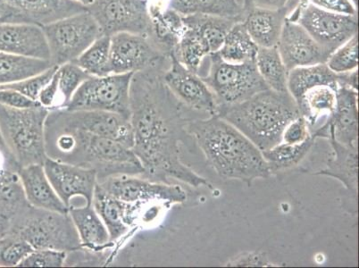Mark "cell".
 I'll return each mask as SVG.
<instances>
[{
  "mask_svg": "<svg viewBox=\"0 0 359 268\" xmlns=\"http://www.w3.org/2000/svg\"><path fill=\"white\" fill-rule=\"evenodd\" d=\"M0 51L50 61L44 32L41 26L34 24L0 22Z\"/></svg>",
  "mask_w": 359,
  "mask_h": 268,
  "instance_id": "d6986e66",
  "label": "cell"
},
{
  "mask_svg": "<svg viewBox=\"0 0 359 268\" xmlns=\"http://www.w3.org/2000/svg\"><path fill=\"white\" fill-rule=\"evenodd\" d=\"M182 22L197 32L210 53L214 54L220 51L228 32L239 21L217 15L196 14L182 16Z\"/></svg>",
  "mask_w": 359,
  "mask_h": 268,
  "instance_id": "f1b7e54d",
  "label": "cell"
},
{
  "mask_svg": "<svg viewBox=\"0 0 359 268\" xmlns=\"http://www.w3.org/2000/svg\"><path fill=\"white\" fill-rule=\"evenodd\" d=\"M93 207L109 231L110 241L118 240L129 231L133 215V206L120 201L97 184Z\"/></svg>",
  "mask_w": 359,
  "mask_h": 268,
  "instance_id": "cb8c5ba5",
  "label": "cell"
},
{
  "mask_svg": "<svg viewBox=\"0 0 359 268\" xmlns=\"http://www.w3.org/2000/svg\"><path fill=\"white\" fill-rule=\"evenodd\" d=\"M44 171L58 197L68 208L72 199L81 197L85 204H93L97 184L95 170L81 168L48 158L43 164Z\"/></svg>",
  "mask_w": 359,
  "mask_h": 268,
  "instance_id": "e0dca14e",
  "label": "cell"
},
{
  "mask_svg": "<svg viewBox=\"0 0 359 268\" xmlns=\"http://www.w3.org/2000/svg\"><path fill=\"white\" fill-rule=\"evenodd\" d=\"M97 184L120 201L130 204L160 202L171 207L187 201V194L181 186L151 181L140 175L112 176Z\"/></svg>",
  "mask_w": 359,
  "mask_h": 268,
  "instance_id": "4fadbf2b",
  "label": "cell"
},
{
  "mask_svg": "<svg viewBox=\"0 0 359 268\" xmlns=\"http://www.w3.org/2000/svg\"><path fill=\"white\" fill-rule=\"evenodd\" d=\"M53 65L50 60L22 57L0 51V86L27 79Z\"/></svg>",
  "mask_w": 359,
  "mask_h": 268,
  "instance_id": "1f68e13d",
  "label": "cell"
},
{
  "mask_svg": "<svg viewBox=\"0 0 359 268\" xmlns=\"http://www.w3.org/2000/svg\"><path fill=\"white\" fill-rule=\"evenodd\" d=\"M225 267H277L276 264L271 262L269 257L262 251H251L244 253L231 258L228 261Z\"/></svg>",
  "mask_w": 359,
  "mask_h": 268,
  "instance_id": "7bdbcfd3",
  "label": "cell"
},
{
  "mask_svg": "<svg viewBox=\"0 0 359 268\" xmlns=\"http://www.w3.org/2000/svg\"><path fill=\"white\" fill-rule=\"evenodd\" d=\"M172 54L180 63L196 74H200L204 58L211 55L210 48L198 32L187 26H184V32Z\"/></svg>",
  "mask_w": 359,
  "mask_h": 268,
  "instance_id": "e575fe53",
  "label": "cell"
},
{
  "mask_svg": "<svg viewBox=\"0 0 359 268\" xmlns=\"http://www.w3.org/2000/svg\"><path fill=\"white\" fill-rule=\"evenodd\" d=\"M208 57L211 61L210 72L202 80L213 93L218 107L243 102L261 91L269 90L255 61L228 63L217 52Z\"/></svg>",
  "mask_w": 359,
  "mask_h": 268,
  "instance_id": "52a82bcc",
  "label": "cell"
},
{
  "mask_svg": "<svg viewBox=\"0 0 359 268\" xmlns=\"http://www.w3.org/2000/svg\"><path fill=\"white\" fill-rule=\"evenodd\" d=\"M9 12L3 22H25L40 26L87 11L73 0H5Z\"/></svg>",
  "mask_w": 359,
  "mask_h": 268,
  "instance_id": "ac0fdd59",
  "label": "cell"
},
{
  "mask_svg": "<svg viewBox=\"0 0 359 268\" xmlns=\"http://www.w3.org/2000/svg\"><path fill=\"white\" fill-rule=\"evenodd\" d=\"M310 3L334 14L358 15V6L352 0H310Z\"/></svg>",
  "mask_w": 359,
  "mask_h": 268,
  "instance_id": "f6af8a7d",
  "label": "cell"
},
{
  "mask_svg": "<svg viewBox=\"0 0 359 268\" xmlns=\"http://www.w3.org/2000/svg\"><path fill=\"white\" fill-rule=\"evenodd\" d=\"M289 11V6L276 11L250 8L246 12L243 22L251 39L259 48H273L278 43Z\"/></svg>",
  "mask_w": 359,
  "mask_h": 268,
  "instance_id": "603a6c76",
  "label": "cell"
},
{
  "mask_svg": "<svg viewBox=\"0 0 359 268\" xmlns=\"http://www.w3.org/2000/svg\"><path fill=\"white\" fill-rule=\"evenodd\" d=\"M48 114L50 109L42 106L18 109L0 104V130L20 169L43 165L48 159L45 123Z\"/></svg>",
  "mask_w": 359,
  "mask_h": 268,
  "instance_id": "5b68a950",
  "label": "cell"
},
{
  "mask_svg": "<svg viewBox=\"0 0 359 268\" xmlns=\"http://www.w3.org/2000/svg\"><path fill=\"white\" fill-rule=\"evenodd\" d=\"M47 122L57 126L72 127L94 135L116 140L132 149L135 139L130 119L119 114L107 111L78 110L65 109L50 111Z\"/></svg>",
  "mask_w": 359,
  "mask_h": 268,
  "instance_id": "7c38bea8",
  "label": "cell"
},
{
  "mask_svg": "<svg viewBox=\"0 0 359 268\" xmlns=\"http://www.w3.org/2000/svg\"><path fill=\"white\" fill-rule=\"evenodd\" d=\"M34 250L22 238L11 234L3 235L0 237V267H18Z\"/></svg>",
  "mask_w": 359,
  "mask_h": 268,
  "instance_id": "74e56055",
  "label": "cell"
},
{
  "mask_svg": "<svg viewBox=\"0 0 359 268\" xmlns=\"http://www.w3.org/2000/svg\"><path fill=\"white\" fill-rule=\"evenodd\" d=\"M90 77V75L81 69L74 62H69L58 67V87L63 100L60 109L67 106L78 88Z\"/></svg>",
  "mask_w": 359,
  "mask_h": 268,
  "instance_id": "8d00e7d4",
  "label": "cell"
},
{
  "mask_svg": "<svg viewBox=\"0 0 359 268\" xmlns=\"http://www.w3.org/2000/svg\"><path fill=\"white\" fill-rule=\"evenodd\" d=\"M110 37L101 36L74 60V63L90 76H107L110 74Z\"/></svg>",
  "mask_w": 359,
  "mask_h": 268,
  "instance_id": "d590c367",
  "label": "cell"
},
{
  "mask_svg": "<svg viewBox=\"0 0 359 268\" xmlns=\"http://www.w3.org/2000/svg\"><path fill=\"white\" fill-rule=\"evenodd\" d=\"M73 1L80 3V4L88 8L90 4H93L94 0H73Z\"/></svg>",
  "mask_w": 359,
  "mask_h": 268,
  "instance_id": "f907efd6",
  "label": "cell"
},
{
  "mask_svg": "<svg viewBox=\"0 0 359 268\" xmlns=\"http://www.w3.org/2000/svg\"><path fill=\"white\" fill-rule=\"evenodd\" d=\"M316 140L318 139L312 133L309 138L302 143L289 145L282 142L273 148L262 152L264 159L269 165L271 175L299 166L308 156Z\"/></svg>",
  "mask_w": 359,
  "mask_h": 268,
  "instance_id": "4dcf8cb0",
  "label": "cell"
},
{
  "mask_svg": "<svg viewBox=\"0 0 359 268\" xmlns=\"http://www.w3.org/2000/svg\"><path fill=\"white\" fill-rule=\"evenodd\" d=\"M45 142L48 158L95 170L97 182L112 176L144 174L133 149L112 139L46 121Z\"/></svg>",
  "mask_w": 359,
  "mask_h": 268,
  "instance_id": "3957f363",
  "label": "cell"
},
{
  "mask_svg": "<svg viewBox=\"0 0 359 268\" xmlns=\"http://www.w3.org/2000/svg\"><path fill=\"white\" fill-rule=\"evenodd\" d=\"M6 234V229L4 227V225L1 223V221H0V237L3 236V235Z\"/></svg>",
  "mask_w": 359,
  "mask_h": 268,
  "instance_id": "816d5d0a",
  "label": "cell"
},
{
  "mask_svg": "<svg viewBox=\"0 0 359 268\" xmlns=\"http://www.w3.org/2000/svg\"><path fill=\"white\" fill-rule=\"evenodd\" d=\"M69 215L73 220L81 247L88 250L97 251L109 247L110 241L109 231L93 205L84 207L69 208Z\"/></svg>",
  "mask_w": 359,
  "mask_h": 268,
  "instance_id": "484cf974",
  "label": "cell"
},
{
  "mask_svg": "<svg viewBox=\"0 0 359 268\" xmlns=\"http://www.w3.org/2000/svg\"><path fill=\"white\" fill-rule=\"evenodd\" d=\"M290 0H244L245 15L249 9L254 8L272 9V11L286 8Z\"/></svg>",
  "mask_w": 359,
  "mask_h": 268,
  "instance_id": "c3c4849f",
  "label": "cell"
},
{
  "mask_svg": "<svg viewBox=\"0 0 359 268\" xmlns=\"http://www.w3.org/2000/svg\"><path fill=\"white\" fill-rule=\"evenodd\" d=\"M352 2H353L354 4L358 6V0H352Z\"/></svg>",
  "mask_w": 359,
  "mask_h": 268,
  "instance_id": "f5cc1de1",
  "label": "cell"
},
{
  "mask_svg": "<svg viewBox=\"0 0 359 268\" xmlns=\"http://www.w3.org/2000/svg\"><path fill=\"white\" fill-rule=\"evenodd\" d=\"M311 134L312 130L308 120L304 116H299L285 127L283 133L282 142L289 145H297L305 142Z\"/></svg>",
  "mask_w": 359,
  "mask_h": 268,
  "instance_id": "b9f144b4",
  "label": "cell"
},
{
  "mask_svg": "<svg viewBox=\"0 0 359 268\" xmlns=\"http://www.w3.org/2000/svg\"><path fill=\"white\" fill-rule=\"evenodd\" d=\"M67 253L55 250H34L19 264L20 267H60L67 260Z\"/></svg>",
  "mask_w": 359,
  "mask_h": 268,
  "instance_id": "60d3db41",
  "label": "cell"
},
{
  "mask_svg": "<svg viewBox=\"0 0 359 268\" xmlns=\"http://www.w3.org/2000/svg\"><path fill=\"white\" fill-rule=\"evenodd\" d=\"M8 234L22 238L34 250L65 253L83 250L69 213L47 210L31 204L15 219Z\"/></svg>",
  "mask_w": 359,
  "mask_h": 268,
  "instance_id": "8992f818",
  "label": "cell"
},
{
  "mask_svg": "<svg viewBox=\"0 0 359 268\" xmlns=\"http://www.w3.org/2000/svg\"><path fill=\"white\" fill-rule=\"evenodd\" d=\"M358 72L346 74H335L326 64L311 65V67H297L288 74V91L295 101L310 88L318 85H346L352 89H357Z\"/></svg>",
  "mask_w": 359,
  "mask_h": 268,
  "instance_id": "44dd1931",
  "label": "cell"
},
{
  "mask_svg": "<svg viewBox=\"0 0 359 268\" xmlns=\"http://www.w3.org/2000/svg\"><path fill=\"white\" fill-rule=\"evenodd\" d=\"M276 48L288 73L297 67L326 64L332 54L320 46L298 22L288 18Z\"/></svg>",
  "mask_w": 359,
  "mask_h": 268,
  "instance_id": "2e32d148",
  "label": "cell"
},
{
  "mask_svg": "<svg viewBox=\"0 0 359 268\" xmlns=\"http://www.w3.org/2000/svg\"><path fill=\"white\" fill-rule=\"evenodd\" d=\"M327 67L335 74H346L358 70V34L338 48L330 55Z\"/></svg>",
  "mask_w": 359,
  "mask_h": 268,
  "instance_id": "f35d334b",
  "label": "cell"
},
{
  "mask_svg": "<svg viewBox=\"0 0 359 268\" xmlns=\"http://www.w3.org/2000/svg\"><path fill=\"white\" fill-rule=\"evenodd\" d=\"M47 39L50 62L60 65L74 62L103 36L89 12L68 16L41 26Z\"/></svg>",
  "mask_w": 359,
  "mask_h": 268,
  "instance_id": "ba28073f",
  "label": "cell"
},
{
  "mask_svg": "<svg viewBox=\"0 0 359 268\" xmlns=\"http://www.w3.org/2000/svg\"><path fill=\"white\" fill-rule=\"evenodd\" d=\"M0 104L18 109H31V107L41 106L39 101L29 99L28 97L18 91L2 87H0Z\"/></svg>",
  "mask_w": 359,
  "mask_h": 268,
  "instance_id": "ee69618b",
  "label": "cell"
},
{
  "mask_svg": "<svg viewBox=\"0 0 359 268\" xmlns=\"http://www.w3.org/2000/svg\"><path fill=\"white\" fill-rule=\"evenodd\" d=\"M110 41V74H135L171 63V55L149 36L120 32Z\"/></svg>",
  "mask_w": 359,
  "mask_h": 268,
  "instance_id": "30bf717a",
  "label": "cell"
},
{
  "mask_svg": "<svg viewBox=\"0 0 359 268\" xmlns=\"http://www.w3.org/2000/svg\"><path fill=\"white\" fill-rule=\"evenodd\" d=\"M330 140L334 156L329 159L326 168L316 173V175H326L337 179L344 187L357 195L358 187V145H345L329 133Z\"/></svg>",
  "mask_w": 359,
  "mask_h": 268,
  "instance_id": "d4e9b609",
  "label": "cell"
},
{
  "mask_svg": "<svg viewBox=\"0 0 359 268\" xmlns=\"http://www.w3.org/2000/svg\"><path fill=\"white\" fill-rule=\"evenodd\" d=\"M186 129L203 152L208 166L221 178L240 180L250 187L255 180L270 177L262 152L217 114L189 120Z\"/></svg>",
  "mask_w": 359,
  "mask_h": 268,
  "instance_id": "7a4b0ae2",
  "label": "cell"
},
{
  "mask_svg": "<svg viewBox=\"0 0 359 268\" xmlns=\"http://www.w3.org/2000/svg\"><path fill=\"white\" fill-rule=\"evenodd\" d=\"M9 12V6L5 0H0V22H4Z\"/></svg>",
  "mask_w": 359,
  "mask_h": 268,
  "instance_id": "681fc988",
  "label": "cell"
},
{
  "mask_svg": "<svg viewBox=\"0 0 359 268\" xmlns=\"http://www.w3.org/2000/svg\"><path fill=\"white\" fill-rule=\"evenodd\" d=\"M163 81L182 106L210 116L217 114V101L210 88L198 74L191 73L180 63L172 53Z\"/></svg>",
  "mask_w": 359,
  "mask_h": 268,
  "instance_id": "9a60e30c",
  "label": "cell"
},
{
  "mask_svg": "<svg viewBox=\"0 0 359 268\" xmlns=\"http://www.w3.org/2000/svg\"><path fill=\"white\" fill-rule=\"evenodd\" d=\"M358 91L341 85L338 90L334 112L325 123L328 126V134H334L336 140L342 145H358Z\"/></svg>",
  "mask_w": 359,
  "mask_h": 268,
  "instance_id": "ffe728a7",
  "label": "cell"
},
{
  "mask_svg": "<svg viewBox=\"0 0 359 268\" xmlns=\"http://www.w3.org/2000/svg\"><path fill=\"white\" fill-rule=\"evenodd\" d=\"M0 170H11L15 172H18L20 170V166L16 163L11 150L6 145L1 130H0Z\"/></svg>",
  "mask_w": 359,
  "mask_h": 268,
  "instance_id": "7dc6e473",
  "label": "cell"
},
{
  "mask_svg": "<svg viewBox=\"0 0 359 268\" xmlns=\"http://www.w3.org/2000/svg\"><path fill=\"white\" fill-rule=\"evenodd\" d=\"M259 46L255 43L243 22H236L228 32L217 54L228 63L241 64L255 61Z\"/></svg>",
  "mask_w": 359,
  "mask_h": 268,
  "instance_id": "d6a6232c",
  "label": "cell"
},
{
  "mask_svg": "<svg viewBox=\"0 0 359 268\" xmlns=\"http://www.w3.org/2000/svg\"><path fill=\"white\" fill-rule=\"evenodd\" d=\"M255 63L261 78L269 90L277 93H289V73L276 47H259Z\"/></svg>",
  "mask_w": 359,
  "mask_h": 268,
  "instance_id": "836d02e7",
  "label": "cell"
},
{
  "mask_svg": "<svg viewBox=\"0 0 359 268\" xmlns=\"http://www.w3.org/2000/svg\"><path fill=\"white\" fill-rule=\"evenodd\" d=\"M300 6L297 22L320 46L331 53L358 34V15L334 14L310 2L306 5L302 3Z\"/></svg>",
  "mask_w": 359,
  "mask_h": 268,
  "instance_id": "5bb4252c",
  "label": "cell"
},
{
  "mask_svg": "<svg viewBox=\"0 0 359 268\" xmlns=\"http://www.w3.org/2000/svg\"><path fill=\"white\" fill-rule=\"evenodd\" d=\"M133 73L90 76L81 83L63 109L107 111L130 119V87Z\"/></svg>",
  "mask_w": 359,
  "mask_h": 268,
  "instance_id": "9c48e42d",
  "label": "cell"
},
{
  "mask_svg": "<svg viewBox=\"0 0 359 268\" xmlns=\"http://www.w3.org/2000/svg\"><path fill=\"white\" fill-rule=\"evenodd\" d=\"M60 93V87H58V69L55 74L50 83H48L41 91L39 96V102L42 107L50 109L57 100V95Z\"/></svg>",
  "mask_w": 359,
  "mask_h": 268,
  "instance_id": "bcb514c9",
  "label": "cell"
},
{
  "mask_svg": "<svg viewBox=\"0 0 359 268\" xmlns=\"http://www.w3.org/2000/svg\"><path fill=\"white\" fill-rule=\"evenodd\" d=\"M58 67H60L58 65H53V67L48 68L41 74L34 75V76L0 87L18 91L19 93L25 95L29 99L38 101L41 91L43 90L46 85L50 83L55 74L57 73Z\"/></svg>",
  "mask_w": 359,
  "mask_h": 268,
  "instance_id": "ab89813d",
  "label": "cell"
},
{
  "mask_svg": "<svg viewBox=\"0 0 359 268\" xmlns=\"http://www.w3.org/2000/svg\"><path fill=\"white\" fill-rule=\"evenodd\" d=\"M168 67L149 68L133 74L130 87V122L135 143L133 152L142 163V177L172 184L178 180L191 187L213 189L182 163L181 143L190 134L184 107L163 81Z\"/></svg>",
  "mask_w": 359,
  "mask_h": 268,
  "instance_id": "6da1fadb",
  "label": "cell"
},
{
  "mask_svg": "<svg viewBox=\"0 0 359 268\" xmlns=\"http://www.w3.org/2000/svg\"><path fill=\"white\" fill-rule=\"evenodd\" d=\"M217 114L236 127L261 152L282 142L285 127L300 116L292 95L272 90L233 106L218 107Z\"/></svg>",
  "mask_w": 359,
  "mask_h": 268,
  "instance_id": "277c9868",
  "label": "cell"
},
{
  "mask_svg": "<svg viewBox=\"0 0 359 268\" xmlns=\"http://www.w3.org/2000/svg\"><path fill=\"white\" fill-rule=\"evenodd\" d=\"M28 205L18 172L0 170V221L6 234Z\"/></svg>",
  "mask_w": 359,
  "mask_h": 268,
  "instance_id": "4316f807",
  "label": "cell"
},
{
  "mask_svg": "<svg viewBox=\"0 0 359 268\" xmlns=\"http://www.w3.org/2000/svg\"><path fill=\"white\" fill-rule=\"evenodd\" d=\"M306 1V0H300V2L302 3H305Z\"/></svg>",
  "mask_w": 359,
  "mask_h": 268,
  "instance_id": "db71d44e",
  "label": "cell"
},
{
  "mask_svg": "<svg viewBox=\"0 0 359 268\" xmlns=\"http://www.w3.org/2000/svg\"><path fill=\"white\" fill-rule=\"evenodd\" d=\"M104 36L120 32L152 36V19L147 0H94L87 8Z\"/></svg>",
  "mask_w": 359,
  "mask_h": 268,
  "instance_id": "8fae6325",
  "label": "cell"
},
{
  "mask_svg": "<svg viewBox=\"0 0 359 268\" xmlns=\"http://www.w3.org/2000/svg\"><path fill=\"white\" fill-rule=\"evenodd\" d=\"M170 9L182 16L211 15L239 22L245 18L243 5L237 0H170Z\"/></svg>",
  "mask_w": 359,
  "mask_h": 268,
  "instance_id": "f546056e",
  "label": "cell"
},
{
  "mask_svg": "<svg viewBox=\"0 0 359 268\" xmlns=\"http://www.w3.org/2000/svg\"><path fill=\"white\" fill-rule=\"evenodd\" d=\"M341 85H318L310 88L299 100L296 101L300 116L308 120L311 130L320 117H328L334 112L337 104L338 90Z\"/></svg>",
  "mask_w": 359,
  "mask_h": 268,
  "instance_id": "83f0119b",
  "label": "cell"
},
{
  "mask_svg": "<svg viewBox=\"0 0 359 268\" xmlns=\"http://www.w3.org/2000/svg\"><path fill=\"white\" fill-rule=\"evenodd\" d=\"M29 204L47 210L69 213V208L55 192L44 171L43 165H31L18 171Z\"/></svg>",
  "mask_w": 359,
  "mask_h": 268,
  "instance_id": "7402d4cb",
  "label": "cell"
}]
</instances>
